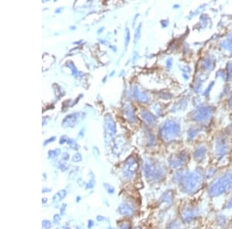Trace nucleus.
Segmentation results:
<instances>
[{
	"instance_id": "nucleus-22",
	"label": "nucleus",
	"mask_w": 232,
	"mask_h": 229,
	"mask_svg": "<svg viewBox=\"0 0 232 229\" xmlns=\"http://www.w3.org/2000/svg\"><path fill=\"white\" fill-rule=\"evenodd\" d=\"M219 222H220V224H222V225L225 224V218H224L223 216L219 217Z\"/></svg>"
},
{
	"instance_id": "nucleus-9",
	"label": "nucleus",
	"mask_w": 232,
	"mask_h": 229,
	"mask_svg": "<svg viewBox=\"0 0 232 229\" xmlns=\"http://www.w3.org/2000/svg\"><path fill=\"white\" fill-rule=\"evenodd\" d=\"M120 213L124 215H131L133 213V207L128 204H123L118 207Z\"/></svg>"
},
{
	"instance_id": "nucleus-8",
	"label": "nucleus",
	"mask_w": 232,
	"mask_h": 229,
	"mask_svg": "<svg viewBox=\"0 0 232 229\" xmlns=\"http://www.w3.org/2000/svg\"><path fill=\"white\" fill-rule=\"evenodd\" d=\"M186 155L185 154H180L179 157H174L173 160H170V164H171L172 167H176L181 166L182 164H183L186 161Z\"/></svg>"
},
{
	"instance_id": "nucleus-24",
	"label": "nucleus",
	"mask_w": 232,
	"mask_h": 229,
	"mask_svg": "<svg viewBox=\"0 0 232 229\" xmlns=\"http://www.w3.org/2000/svg\"><path fill=\"white\" fill-rule=\"evenodd\" d=\"M135 229H141V228H136Z\"/></svg>"
},
{
	"instance_id": "nucleus-13",
	"label": "nucleus",
	"mask_w": 232,
	"mask_h": 229,
	"mask_svg": "<svg viewBox=\"0 0 232 229\" xmlns=\"http://www.w3.org/2000/svg\"><path fill=\"white\" fill-rule=\"evenodd\" d=\"M161 200L162 201L170 204L172 202V201H173V195H172V193L170 191H167L161 197Z\"/></svg>"
},
{
	"instance_id": "nucleus-17",
	"label": "nucleus",
	"mask_w": 232,
	"mask_h": 229,
	"mask_svg": "<svg viewBox=\"0 0 232 229\" xmlns=\"http://www.w3.org/2000/svg\"><path fill=\"white\" fill-rule=\"evenodd\" d=\"M225 208H227V209L232 208V197L229 199V201L227 202L226 205H225Z\"/></svg>"
},
{
	"instance_id": "nucleus-4",
	"label": "nucleus",
	"mask_w": 232,
	"mask_h": 229,
	"mask_svg": "<svg viewBox=\"0 0 232 229\" xmlns=\"http://www.w3.org/2000/svg\"><path fill=\"white\" fill-rule=\"evenodd\" d=\"M180 133V127L173 121H168L162 129V136L166 140L176 138Z\"/></svg>"
},
{
	"instance_id": "nucleus-14",
	"label": "nucleus",
	"mask_w": 232,
	"mask_h": 229,
	"mask_svg": "<svg viewBox=\"0 0 232 229\" xmlns=\"http://www.w3.org/2000/svg\"><path fill=\"white\" fill-rule=\"evenodd\" d=\"M167 229H181L180 225L177 222H172L171 224L168 226Z\"/></svg>"
},
{
	"instance_id": "nucleus-16",
	"label": "nucleus",
	"mask_w": 232,
	"mask_h": 229,
	"mask_svg": "<svg viewBox=\"0 0 232 229\" xmlns=\"http://www.w3.org/2000/svg\"><path fill=\"white\" fill-rule=\"evenodd\" d=\"M43 227L46 229H49L51 227V223L49 221H43Z\"/></svg>"
},
{
	"instance_id": "nucleus-5",
	"label": "nucleus",
	"mask_w": 232,
	"mask_h": 229,
	"mask_svg": "<svg viewBox=\"0 0 232 229\" xmlns=\"http://www.w3.org/2000/svg\"><path fill=\"white\" fill-rule=\"evenodd\" d=\"M138 169V163L136 159L131 158L127 160L124 167V175L127 178H132Z\"/></svg>"
},
{
	"instance_id": "nucleus-6",
	"label": "nucleus",
	"mask_w": 232,
	"mask_h": 229,
	"mask_svg": "<svg viewBox=\"0 0 232 229\" xmlns=\"http://www.w3.org/2000/svg\"><path fill=\"white\" fill-rule=\"evenodd\" d=\"M198 215V210L193 207H187L182 211V218L186 222H190Z\"/></svg>"
},
{
	"instance_id": "nucleus-1",
	"label": "nucleus",
	"mask_w": 232,
	"mask_h": 229,
	"mask_svg": "<svg viewBox=\"0 0 232 229\" xmlns=\"http://www.w3.org/2000/svg\"><path fill=\"white\" fill-rule=\"evenodd\" d=\"M175 179L180 184L182 190L186 193L196 191L201 187L202 183V176L198 172H180L176 174Z\"/></svg>"
},
{
	"instance_id": "nucleus-23",
	"label": "nucleus",
	"mask_w": 232,
	"mask_h": 229,
	"mask_svg": "<svg viewBox=\"0 0 232 229\" xmlns=\"http://www.w3.org/2000/svg\"><path fill=\"white\" fill-rule=\"evenodd\" d=\"M230 105H231V107H232V96H231V99H230Z\"/></svg>"
},
{
	"instance_id": "nucleus-19",
	"label": "nucleus",
	"mask_w": 232,
	"mask_h": 229,
	"mask_svg": "<svg viewBox=\"0 0 232 229\" xmlns=\"http://www.w3.org/2000/svg\"><path fill=\"white\" fill-rule=\"evenodd\" d=\"M106 188H107V189H108V193H110V194H111V193H114L115 190H114V188H113V187H110V186H107V187H106Z\"/></svg>"
},
{
	"instance_id": "nucleus-18",
	"label": "nucleus",
	"mask_w": 232,
	"mask_h": 229,
	"mask_svg": "<svg viewBox=\"0 0 232 229\" xmlns=\"http://www.w3.org/2000/svg\"><path fill=\"white\" fill-rule=\"evenodd\" d=\"M130 225L128 223H124L121 225V229H129Z\"/></svg>"
},
{
	"instance_id": "nucleus-21",
	"label": "nucleus",
	"mask_w": 232,
	"mask_h": 229,
	"mask_svg": "<svg viewBox=\"0 0 232 229\" xmlns=\"http://www.w3.org/2000/svg\"><path fill=\"white\" fill-rule=\"evenodd\" d=\"M60 220H61V218H60L59 215H55V216H54V222H55V223H56V224L59 223Z\"/></svg>"
},
{
	"instance_id": "nucleus-10",
	"label": "nucleus",
	"mask_w": 232,
	"mask_h": 229,
	"mask_svg": "<svg viewBox=\"0 0 232 229\" xmlns=\"http://www.w3.org/2000/svg\"><path fill=\"white\" fill-rule=\"evenodd\" d=\"M206 148L203 147H199V148L197 149V150L195 151V154H194V157L195 158L197 159V160H201V159L203 158L205 156V154H206Z\"/></svg>"
},
{
	"instance_id": "nucleus-7",
	"label": "nucleus",
	"mask_w": 232,
	"mask_h": 229,
	"mask_svg": "<svg viewBox=\"0 0 232 229\" xmlns=\"http://www.w3.org/2000/svg\"><path fill=\"white\" fill-rule=\"evenodd\" d=\"M211 109L208 108V107H203V108L200 109L194 114V119L200 121L207 120L211 115Z\"/></svg>"
},
{
	"instance_id": "nucleus-15",
	"label": "nucleus",
	"mask_w": 232,
	"mask_h": 229,
	"mask_svg": "<svg viewBox=\"0 0 232 229\" xmlns=\"http://www.w3.org/2000/svg\"><path fill=\"white\" fill-rule=\"evenodd\" d=\"M65 196H66V191H61L58 192V193L56 195H55V197H58V201H61V200H62V199Z\"/></svg>"
},
{
	"instance_id": "nucleus-2",
	"label": "nucleus",
	"mask_w": 232,
	"mask_h": 229,
	"mask_svg": "<svg viewBox=\"0 0 232 229\" xmlns=\"http://www.w3.org/2000/svg\"><path fill=\"white\" fill-rule=\"evenodd\" d=\"M232 190V170L228 171L212 183L209 187L211 197H217Z\"/></svg>"
},
{
	"instance_id": "nucleus-11",
	"label": "nucleus",
	"mask_w": 232,
	"mask_h": 229,
	"mask_svg": "<svg viewBox=\"0 0 232 229\" xmlns=\"http://www.w3.org/2000/svg\"><path fill=\"white\" fill-rule=\"evenodd\" d=\"M143 119H144L146 121H147L148 123H149V124H153V123L155 121V120H156L154 116H153L152 114H150V113H148L147 111H143Z\"/></svg>"
},
{
	"instance_id": "nucleus-12",
	"label": "nucleus",
	"mask_w": 232,
	"mask_h": 229,
	"mask_svg": "<svg viewBox=\"0 0 232 229\" xmlns=\"http://www.w3.org/2000/svg\"><path fill=\"white\" fill-rule=\"evenodd\" d=\"M135 94H136V97L138 99V100L142 101V102H147L148 100L147 96H146V94H143V93L139 92V90L136 89V88H135Z\"/></svg>"
},
{
	"instance_id": "nucleus-3",
	"label": "nucleus",
	"mask_w": 232,
	"mask_h": 229,
	"mask_svg": "<svg viewBox=\"0 0 232 229\" xmlns=\"http://www.w3.org/2000/svg\"><path fill=\"white\" fill-rule=\"evenodd\" d=\"M143 170H144L145 175L150 181H159L163 177V171L161 167L150 160L145 162Z\"/></svg>"
},
{
	"instance_id": "nucleus-20",
	"label": "nucleus",
	"mask_w": 232,
	"mask_h": 229,
	"mask_svg": "<svg viewBox=\"0 0 232 229\" xmlns=\"http://www.w3.org/2000/svg\"><path fill=\"white\" fill-rule=\"evenodd\" d=\"M81 159V156H80V154H77V155H75L74 157V158H73V160L75 161V160H76V161H79Z\"/></svg>"
}]
</instances>
